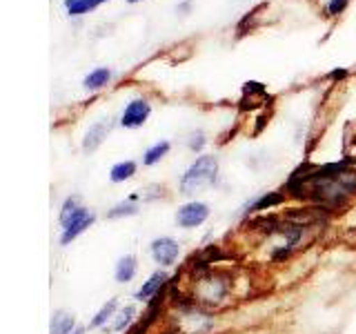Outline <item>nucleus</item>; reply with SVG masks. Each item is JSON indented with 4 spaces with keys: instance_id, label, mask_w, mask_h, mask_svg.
Here are the masks:
<instances>
[{
    "instance_id": "f257e3e1",
    "label": "nucleus",
    "mask_w": 356,
    "mask_h": 334,
    "mask_svg": "<svg viewBox=\"0 0 356 334\" xmlns=\"http://www.w3.org/2000/svg\"><path fill=\"white\" fill-rule=\"evenodd\" d=\"M218 174V159L216 156H200L196 163L189 165V170L181 178V189L185 194H194L200 189L209 187L216 181Z\"/></svg>"
},
{
    "instance_id": "f03ea898",
    "label": "nucleus",
    "mask_w": 356,
    "mask_h": 334,
    "mask_svg": "<svg viewBox=\"0 0 356 334\" xmlns=\"http://www.w3.org/2000/svg\"><path fill=\"white\" fill-rule=\"evenodd\" d=\"M94 212H89L85 207L78 205V198L72 196L65 200V207L60 212V223H63V243L67 245L70 241H74L76 237H81V234L92 225L94 223Z\"/></svg>"
},
{
    "instance_id": "7ed1b4c3",
    "label": "nucleus",
    "mask_w": 356,
    "mask_h": 334,
    "mask_svg": "<svg viewBox=\"0 0 356 334\" xmlns=\"http://www.w3.org/2000/svg\"><path fill=\"white\" fill-rule=\"evenodd\" d=\"M149 103L147 100H143V98H136V100H131V103L125 107V111H122V118H120V125L122 127H140L145 120H147L149 116Z\"/></svg>"
},
{
    "instance_id": "20e7f679",
    "label": "nucleus",
    "mask_w": 356,
    "mask_h": 334,
    "mask_svg": "<svg viewBox=\"0 0 356 334\" xmlns=\"http://www.w3.org/2000/svg\"><path fill=\"white\" fill-rule=\"evenodd\" d=\"M207 216H209V209L205 203H187L178 209L176 221L181 228H196L200 223H205Z\"/></svg>"
},
{
    "instance_id": "39448f33",
    "label": "nucleus",
    "mask_w": 356,
    "mask_h": 334,
    "mask_svg": "<svg viewBox=\"0 0 356 334\" xmlns=\"http://www.w3.org/2000/svg\"><path fill=\"white\" fill-rule=\"evenodd\" d=\"M181 254V245H178L174 239H156L152 243V256L161 265H174V261L178 259Z\"/></svg>"
},
{
    "instance_id": "423d86ee",
    "label": "nucleus",
    "mask_w": 356,
    "mask_h": 334,
    "mask_svg": "<svg viewBox=\"0 0 356 334\" xmlns=\"http://www.w3.org/2000/svg\"><path fill=\"white\" fill-rule=\"evenodd\" d=\"M111 129V122L109 118H103V120H98L96 125L89 127V132L85 134V141H83V150L85 152H94L100 143H103L107 138V134Z\"/></svg>"
},
{
    "instance_id": "0eeeda50",
    "label": "nucleus",
    "mask_w": 356,
    "mask_h": 334,
    "mask_svg": "<svg viewBox=\"0 0 356 334\" xmlns=\"http://www.w3.org/2000/svg\"><path fill=\"white\" fill-rule=\"evenodd\" d=\"M165 281H167V274H165V272H156V274H152V276H149V281L145 283V285L138 289V292H136V299H138V301H149V299L165 285Z\"/></svg>"
},
{
    "instance_id": "6e6552de",
    "label": "nucleus",
    "mask_w": 356,
    "mask_h": 334,
    "mask_svg": "<svg viewBox=\"0 0 356 334\" xmlns=\"http://www.w3.org/2000/svg\"><path fill=\"white\" fill-rule=\"evenodd\" d=\"M103 3H107V0H65V7L72 16H83Z\"/></svg>"
},
{
    "instance_id": "1a4fd4ad",
    "label": "nucleus",
    "mask_w": 356,
    "mask_h": 334,
    "mask_svg": "<svg viewBox=\"0 0 356 334\" xmlns=\"http://www.w3.org/2000/svg\"><path fill=\"white\" fill-rule=\"evenodd\" d=\"M74 317L67 312H56L51 319V334H72L74 330Z\"/></svg>"
},
{
    "instance_id": "9d476101",
    "label": "nucleus",
    "mask_w": 356,
    "mask_h": 334,
    "mask_svg": "<svg viewBox=\"0 0 356 334\" xmlns=\"http://www.w3.org/2000/svg\"><path fill=\"white\" fill-rule=\"evenodd\" d=\"M134 274H136V259H134V256H125V259H120L118 265H116V281L127 283L134 278Z\"/></svg>"
},
{
    "instance_id": "9b49d317",
    "label": "nucleus",
    "mask_w": 356,
    "mask_h": 334,
    "mask_svg": "<svg viewBox=\"0 0 356 334\" xmlns=\"http://www.w3.org/2000/svg\"><path fill=\"white\" fill-rule=\"evenodd\" d=\"M134 174H136V163H134V161H125V163H118V165L111 167L109 178L114 183H122V181H127V178H131Z\"/></svg>"
},
{
    "instance_id": "f8f14e48",
    "label": "nucleus",
    "mask_w": 356,
    "mask_h": 334,
    "mask_svg": "<svg viewBox=\"0 0 356 334\" xmlns=\"http://www.w3.org/2000/svg\"><path fill=\"white\" fill-rule=\"evenodd\" d=\"M109 78H111V72L107 70V67H98V70H94L85 78L83 85L87 89H100V87H105L109 83Z\"/></svg>"
},
{
    "instance_id": "ddd939ff",
    "label": "nucleus",
    "mask_w": 356,
    "mask_h": 334,
    "mask_svg": "<svg viewBox=\"0 0 356 334\" xmlns=\"http://www.w3.org/2000/svg\"><path fill=\"white\" fill-rule=\"evenodd\" d=\"M116 305H118V301L116 299H111L109 303H105L103 308H100V312L98 315L92 319V323H89V328H100V326H105V323L114 317V310H116Z\"/></svg>"
},
{
    "instance_id": "4468645a",
    "label": "nucleus",
    "mask_w": 356,
    "mask_h": 334,
    "mask_svg": "<svg viewBox=\"0 0 356 334\" xmlns=\"http://www.w3.org/2000/svg\"><path fill=\"white\" fill-rule=\"evenodd\" d=\"M170 152V143L167 141H163V143H156L154 148H149L147 152H145V156H143V163L145 165H154V163H159L163 156Z\"/></svg>"
},
{
    "instance_id": "2eb2a0df",
    "label": "nucleus",
    "mask_w": 356,
    "mask_h": 334,
    "mask_svg": "<svg viewBox=\"0 0 356 334\" xmlns=\"http://www.w3.org/2000/svg\"><path fill=\"white\" fill-rule=\"evenodd\" d=\"M136 212H138V207L134 205V203H131V198H129L127 203H122V205H118V207L111 209L107 216H109V218H116V216H122V214H125V216H131V214H136Z\"/></svg>"
},
{
    "instance_id": "dca6fc26",
    "label": "nucleus",
    "mask_w": 356,
    "mask_h": 334,
    "mask_svg": "<svg viewBox=\"0 0 356 334\" xmlns=\"http://www.w3.org/2000/svg\"><path fill=\"white\" fill-rule=\"evenodd\" d=\"M134 315H136V310H134L131 305H127V308L122 310L120 315H118L120 319H118V321L114 323V330H118V332H120V330L125 328V326H129V321H131V317H134Z\"/></svg>"
},
{
    "instance_id": "f3484780",
    "label": "nucleus",
    "mask_w": 356,
    "mask_h": 334,
    "mask_svg": "<svg viewBox=\"0 0 356 334\" xmlns=\"http://www.w3.org/2000/svg\"><path fill=\"white\" fill-rule=\"evenodd\" d=\"M350 5V0H330V5H327V11H330V16H341L345 9H348Z\"/></svg>"
},
{
    "instance_id": "a211bd4d",
    "label": "nucleus",
    "mask_w": 356,
    "mask_h": 334,
    "mask_svg": "<svg viewBox=\"0 0 356 334\" xmlns=\"http://www.w3.org/2000/svg\"><path fill=\"white\" fill-rule=\"evenodd\" d=\"M281 200V196H263L259 203H256V209H261V207H270V205H274V203H278Z\"/></svg>"
},
{
    "instance_id": "6ab92c4d",
    "label": "nucleus",
    "mask_w": 356,
    "mask_h": 334,
    "mask_svg": "<svg viewBox=\"0 0 356 334\" xmlns=\"http://www.w3.org/2000/svg\"><path fill=\"white\" fill-rule=\"evenodd\" d=\"M127 3H138V0H127Z\"/></svg>"
}]
</instances>
